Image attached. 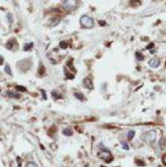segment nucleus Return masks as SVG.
<instances>
[{
  "instance_id": "nucleus-25",
  "label": "nucleus",
  "mask_w": 166,
  "mask_h": 167,
  "mask_svg": "<svg viewBox=\"0 0 166 167\" xmlns=\"http://www.w3.org/2000/svg\"><path fill=\"white\" fill-rule=\"evenodd\" d=\"M42 93L43 94V98H44V99H47V96H46V93H45L44 90H42Z\"/></svg>"
},
{
  "instance_id": "nucleus-6",
  "label": "nucleus",
  "mask_w": 166,
  "mask_h": 167,
  "mask_svg": "<svg viewBox=\"0 0 166 167\" xmlns=\"http://www.w3.org/2000/svg\"><path fill=\"white\" fill-rule=\"evenodd\" d=\"M160 59L159 58H157V57H154V58H152L151 60H149V67H153V68H156V67H159V65H160Z\"/></svg>"
},
{
  "instance_id": "nucleus-2",
  "label": "nucleus",
  "mask_w": 166,
  "mask_h": 167,
  "mask_svg": "<svg viewBox=\"0 0 166 167\" xmlns=\"http://www.w3.org/2000/svg\"><path fill=\"white\" fill-rule=\"evenodd\" d=\"M156 138V132L155 131H149L148 132H145L141 136V139L146 143H152L155 140Z\"/></svg>"
},
{
  "instance_id": "nucleus-12",
  "label": "nucleus",
  "mask_w": 166,
  "mask_h": 167,
  "mask_svg": "<svg viewBox=\"0 0 166 167\" xmlns=\"http://www.w3.org/2000/svg\"><path fill=\"white\" fill-rule=\"evenodd\" d=\"M5 73L7 74H8L9 76H12L13 75V73H12L11 71V68L9 67V65H6L5 66Z\"/></svg>"
},
{
  "instance_id": "nucleus-24",
  "label": "nucleus",
  "mask_w": 166,
  "mask_h": 167,
  "mask_svg": "<svg viewBox=\"0 0 166 167\" xmlns=\"http://www.w3.org/2000/svg\"><path fill=\"white\" fill-rule=\"evenodd\" d=\"M163 163H164L165 165H166V155H165L164 157H163Z\"/></svg>"
},
{
  "instance_id": "nucleus-1",
  "label": "nucleus",
  "mask_w": 166,
  "mask_h": 167,
  "mask_svg": "<svg viewBox=\"0 0 166 167\" xmlns=\"http://www.w3.org/2000/svg\"><path fill=\"white\" fill-rule=\"evenodd\" d=\"M80 23L81 25L86 28H93L95 22L93 18L89 17L87 15H83L80 18Z\"/></svg>"
},
{
  "instance_id": "nucleus-22",
  "label": "nucleus",
  "mask_w": 166,
  "mask_h": 167,
  "mask_svg": "<svg viewBox=\"0 0 166 167\" xmlns=\"http://www.w3.org/2000/svg\"><path fill=\"white\" fill-rule=\"evenodd\" d=\"M154 47V43H150V45H149V46H147V49H150L151 48H153Z\"/></svg>"
},
{
  "instance_id": "nucleus-18",
  "label": "nucleus",
  "mask_w": 166,
  "mask_h": 167,
  "mask_svg": "<svg viewBox=\"0 0 166 167\" xmlns=\"http://www.w3.org/2000/svg\"><path fill=\"white\" fill-rule=\"evenodd\" d=\"M16 89L17 91H21V92H26L27 91V89L24 87H22V86H17Z\"/></svg>"
},
{
  "instance_id": "nucleus-13",
  "label": "nucleus",
  "mask_w": 166,
  "mask_h": 167,
  "mask_svg": "<svg viewBox=\"0 0 166 167\" xmlns=\"http://www.w3.org/2000/svg\"><path fill=\"white\" fill-rule=\"evenodd\" d=\"M127 136L129 140H132L133 137L135 136V131H128Z\"/></svg>"
},
{
  "instance_id": "nucleus-3",
  "label": "nucleus",
  "mask_w": 166,
  "mask_h": 167,
  "mask_svg": "<svg viewBox=\"0 0 166 167\" xmlns=\"http://www.w3.org/2000/svg\"><path fill=\"white\" fill-rule=\"evenodd\" d=\"M98 157H99L100 159L103 160L104 161L107 162V163L111 162L113 160L112 155H111V153L108 150H100L99 153H98Z\"/></svg>"
},
{
  "instance_id": "nucleus-4",
  "label": "nucleus",
  "mask_w": 166,
  "mask_h": 167,
  "mask_svg": "<svg viewBox=\"0 0 166 167\" xmlns=\"http://www.w3.org/2000/svg\"><path fill=\"white\" fill-rule=\"evenodd\" d=\"M77 3V1H63L62 6L66 8V10H72L76 8Z\"/></svg>"
},
{
  "instance_id": "nucleus-17",
  "label": "nucleus",
  "mask_w": 166,
  "mask_h": 167,
  "mask_svg": "<svg viewBox=\"0 0 166 167\" xmlns=\"http://www.w3.org/2000/svg\"><path fill=\"white\" fill-rule=\"evenodd\" d=\"M26 167H38L37 166V164L35 163V162H28L27 163V165H26Z\"/></svg>"
},
{
  "instance_id": "nucleus-14",
  "label": "nucleus",
  "mask_w": 166,
  "mask_h": 167,
  "mask_svg": "<svg viewBox=\"0 0 166 167\" xmlns=\"http://www.w3.org/2000/svg\"><path fill=\"white\" fill-rule=\"evenodd\" d=\"M33 47V43H29V44H25L24 46V51H28L30 50Z\"/></svg>"
},
{
  "instance_id": "nucleus-8",
  "label": "nucleus",
  "mask_w": 166,
  "mask_h": 167,
  "mask_svg": "<svg viewBox=\"0 0 166 167\" xmlns=\"http://www.w3.org/2000/svg\"><path fill=\"white\" fill-rule=\"evenodd\" d=\"M6 95H7L8 97H10V98H17V97L20 96L17 92H13V91H8V92H6Z\"/></svg>"
},
{
  "instance_id": "nucleus-15",
  "label": "nucleus",
  "mask_w": 166,
  "mask_h": 167,
  "mask_svg": "<svg viewBox=\"0 0 166 167\" xmlns=\"http://www.w3.org/2000/svg\"><path fill=\"white\" fill-rule=\"evenodd\" d=\"M60 47H61L62 49H66L67 48V47H68V44H67V43L65 42V41H62L60 43Z\"/></svg>"
},
{
  "instance_id": "nucleus-5",
  "label": "nucleus",
  "mask_w": 166,
  "mask_h": 167,
  "mask_svg": "<svg viewBox=\"0 0 166 167\" xmlns=\"http://www.w3.org/2000/svg\"><path fill=\"white\" fill-rule=\"evenodd\" d=\"M83 84H84V87L88 88L90 90H92L94 88V86H93V83H92V81L91 79L89 78H86L84 80H83Z\"/></svg>"
},
{
  "instance_id": "nucleus-19",
  "label": "nucleus",
  "mask_w": 166,
  "mask_h": 167,
  "mask_svg": "<svg viewBox=\"0 0 166 167\" xmlns=\"http://www.w3.org/2000/svg\"><path fill=\"white\" fill-rule=\"evenodd\" d=\"M121 145H122V148H123L124 150H129V149H130L129 145H128V144H126V143H125V142H122Z\"/></svg>"
},
{
  "instance_id": "nucleus-9",
  "label": "nucleus",
  "mask_w": 166,
  "mask_h": 167,
  "mask_svg": "<svg viewBox=\"0 0 166 167\" xmlns=\"http://www.w3.org/2000/svg\"><path fill=\"white\" fill-rule=\"evenodd\" d=\"M62 133L64 134L65 136H72L73 132H72V129L71 128H66L62 131Z\"/></svg>"
},
{
  "instance_id": "nucleus-7",
  "label": "nucleus",
  "mask_w": 166,
  "mask_h": 167,
  "mask_svg": "<svg viewBox=\"0 0 166 167\" xmlns=\"http://www.w3.org/2000/svg\"><path fill=\"white\" fill-rule=\"evenodd\" d=\"M60 22H61V17H52L49 21V24L51 27H54V26H56Z\"/></svg>"
},
{
  "instance_id": "nucleus-20",
  "label": "nucleus",
  "mask_w": 166,
  "mask_h": 167,
  "mask_svg": "<svg viewBox=\"0 0 166 167\" xmlns=\"http://www.w3.org/2000/svg\"><path fill=\"white\" fill-rule=\"evenodd\" d=\"M52 95L53 96H56V98H61V96L57 94L56 92H52Z\"/></svg>"
},
{
  "instance_id": "nucleus-23",
  "label": "nucleus",
  "mask_w": 166,
  "mask_h": 167,
  "mask_svg": "<svg viewBox=\"0 0 166 167\" xmlns=\"http://www.w3.org/2000/svg\"><path fill=\"white\" fill-rule=\"evenodd\" d=\"M3 57H2V56H0V64H3Z\"/></svg>"
},
{
  "instance_id": "nucleus-11",
  "label": "nucleus",
  "mask_w": 166,
  "mask_h": 167,
  "mask_svg": "<svg viewBox=\"0 0 166 167\" xmlns=\"http://www.w3.org/2000/svg\"><path fill=\"white\" fill-rule=\"evenodd\" d=\"M135 57H136V58H137L138 61H143V60H144V56H143V54H141V53L139 52H137L135 53Z\"/></svg>"
},
{
  "instance_id": "nucleus-21",
  "label": "nucleus",
  "mask_w": 166,
  "mask_h": 167,
  "mask_svg": "<svg viewBox=\"0 0 166 167\" xmlns=\"http://www.w3.org/2000/svg\"><path fill=\"white\" fill-rule=\"evenodd\" d=\"M8 19L9 20V22H11L12 21H13V18H12V14L11 13H8Z\"/></svg>"
},
{
  "instance_id": "nucleus-10",
  "label": "nucleus",
  "mask_w": 166,
  "mask_h": 167,
  "mask_svg": "<svg viewBox=\"0 0 166 167\" xmlns=\"http://www.w3.org/2000/svg\"><path fill=\"white\" fill-rule=\"evenodd\" d=\"M74 96L77 98L78 100L80 101L84 100V95H83L82 92H75V93H74Z\"/></svg>"
},
{
  "instance_id": "nucleus-16",
  "label": "nucleus",
  "mask_w": 166,
  "mask_h": 167,
  "mask_svg": "<svg viewBox=\"0 0 166 167\" xmlns=\"http://www.w3.org/2000/svg\"><path fill=\"white\" fill-rule=\"evenodd\" d=\"M13 42V40H9V41L7 43L6 48H7L8 49H12V48H13V44L12 43Z\"/></svg>"
}]
</instances>
